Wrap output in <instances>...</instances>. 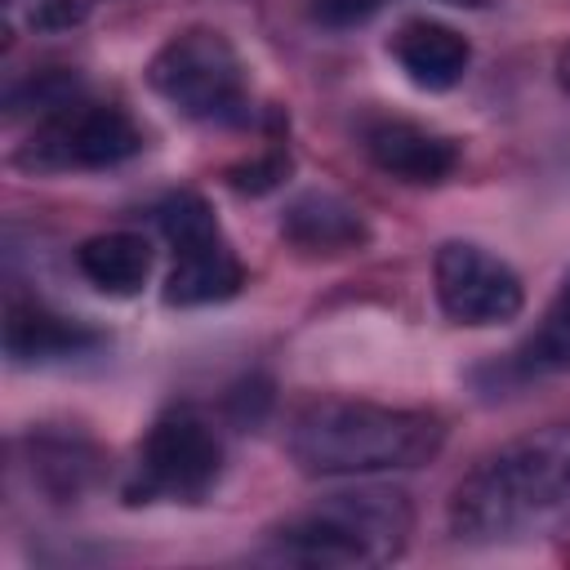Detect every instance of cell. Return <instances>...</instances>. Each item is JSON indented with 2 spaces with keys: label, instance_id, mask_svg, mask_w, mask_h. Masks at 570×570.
Returning <instances> with one entry per match:
<instances>
[{
  "label": "cell",
  "instance_id": "1",
  "mask_svg": "<svg viewBox=\"0 0 570 570\" xmlns=\"http://www.w3.org/2000/svg\"><path fill=\"white\" fill-rule=\"evenodd\" d=\"M450 534L463 543H525L570 521V423L490 450L450 494Z\"/></svg>",
  "mask_w": 570,
  "mask_h": 570
},
{
  "label": "cell",
  "instance_id": "2",
  "mask_svg": "<svg viewBox=\"0 0 570 570\" xmlns=\"http://www.w3.org/2000/svg\"><path fill=\"white\" fill-rule=\"evenodd\" d=\"M289 459L307 476H379L436 459L445 423L428 410L374 401H312L289 419Z\"/></svg>",
  "mask_w": 570,
  "mask_h": 570
},
{
  "label": "cell",
  "instance_id": "3",
  "mask_svg": "<svg viewBox=\"0 0 570 570\" xmlns=\"http://www.w3.org/2000/svg\"><path fill=\"white\" fill-rule=\"evenodd\" d=\"M414 530V512L401 490H343L325 494L321 503L294 512L272 530V548L298 566L325 570H361L387 566L405 552Z\"/></svg>",
  "mask_w": 570,
  "mask_h": 570
},
{
  "label": "cell",
  "instance_id": "4",
  "mask_svg": "<svg viewBox=\"0 0 570 570\" xmlns=\"http://www.w3.org/2000/svg\"><path fill=\"white\" fill-rule=\"evenodd\" d=\"M147 85L187 120L232 125L249 111L245 62L214 27H187L169 36L147 62Z\"/></svg>",
  "mask_w": 570,
  "mask_h": 570
},
{
  "label": "cell",
  "instance_id": "5",
  "mask_svg": "<svg viewBox=\"0 0 570 570\" xmlns=\"http://www.w3.org/2000/svg\"><path fill=\"white\" fill-rule=\"evenodd\" d=\"M223 472V441L205 414L178 405L165 410L138 445L134 476L125 485L129 503H200Z\"/></svg>",
  "mask_w": 570,
  "mask_h": 570
},
{
  "label": "cell",
  "instance_id": "6",
  "mask_svg": "<svg viewBox=\"0 0 570 570\" xmlns=\"http://www.w3.org/2000/svg\"><path fill=\"white\" fill-rule=\"evenodd\" d=\"M156 227L174 245V267L165 276L169 307H205L223 303L245 285V267L214 223L209 205L196 191H174L156 205Z\"/></svg>",
  "mask_w": 570,
  "mask_h": 570
},
{
  "label": "cell",
  "instance_id": "7",
  "mask_svg": "<svg viewBox=\"0 0 570 570\" xmlns=\"http://www.w3.org/2000/svg\"><path fill=\"white\" fill-rule=\"evenodd\" d=\"M138 147H142V134H138V125L129 120L125 107L94 102V98L80 94L67 107L36 120L31 138L18 147V165L40 169V174L111 169V165L129 160Z\"/></svg>",
  "mask_w": 570,
  "mask_h": 570
},
{
  "label": "cell",
  "instance_id": "8",
  "mask_svg": "<svg viewBox=\"0 0 570 570\" xmlns=\"http://www.w3.org/2000/svg\"><path fill=\"white\" fill-rule=\"evenodd\" d=\"M436 303L459 325H503L521 312V276L476 240H445L432 258Z\"/></svg>",
  "mask_w": 570,
  "mask_h": 570
},
{
  "label": "cell",
  "instance_id": "9",
  "mask_svg": "<svg viewBox=\"0 0 570 570\" xmlns=\"http://www.w3.org/2000/svg\"><path fill=\"white\" fill-rule=\"evenodd\" d=\"M361 147L383 174L414 183V187H432V183L450 178L459 165V147L450 138H441L414 120H392V116L370 120L361 129Z\"/></svg>",
  "mask_w": 570,
  "mask_h": 570
},
{
  "label": "cell",
  "instance_id": "10",
  "mask_svg": "<svg viewBox=\"0 0 570 570\" xmlns=\"http://www.w3.org/2000/svg\"><path fill=\"white\" fill-rule=\"evenodd\" d=\"M396 67L419 85V89H454L472 62V45L445 27V22H432V18H410L392 31L387 40Z\"/></svg>",
  "mask_w": 570,
  "mask_h": 570
},
{
  "label": "cell",
  "instance_id": "11",
  "mask_svg": "<svg viewBox=\"0 0 570 570\" xmlns=\"http://www.w3.org/2000/svg\"><path fill=\"white\" fill-rule=\"evenodd\" d=\"M98 343L94 330H85L71 316L49 312L45 303H27V298H9L4 312V352L18 365H40V361H62V356H80Z\"/></svg>",
  "mask_w": 570,
  "mask_h": 570
},
{
  "label": "cell",
  "instance_id": "12",
  "mask_svg": "<svg viewBox=\"0 0 570 570\" xmlns=\"http://www.w3.org/2000/svg\"><path fill=\"white\" fill-rule=\"evenodd\" d=\"M281 236H285L289 245L307 249V254H347V249L365 245L370 232H365L361 214H356L347 200H338V196H330V191H303V196L285 209Z\"/></svg>",
  "mask_w": 570,
  "mask_h": 570
},
{
  "label": "cell",
  "instance_id": "13",
  "mask_svg": "<svg viewBox=\"0 0 570 570\" xmlns=\"http://www.w3.org/2000/svg\"><path fill=\"white\" fill-rule=\"evenodd\" d=\"M76 267H80V276L94 289L116 294V298H129V294H138L147 285L151 245L138 232H102V236H89L76 249Z\"/></svg>",
  "mask_w": 570,
  "mask_h": 570
},
{
  "label": "cell",
  "instance_id": "14",
  "mask_svg": "<svg viewBox=\"0 0 570 570\" xmlns=\"http://www.w3.org/2000/svg\"><path fill=\"white\" fill-rule=\"evenodd\" d=\"M517 374L530 379V374H570V272L566 281L557 285L543 321L534 325V334L517 347Z\"/></svg>",
  "mask_w": 570,
  "mask_h": 570
},
{
  "label": "cell",
  "instance_id": "15",
  "mask_svg": "<svg viewBox=\"0 0 570 570\" xmlns=\"http://www.w3.org/2000/svg\"><path fill=\"white\" fill-rule=\"evenodd\" d=\"M285 169H289V160H285L281 151H267V156H254V160H245V165H232V169H227V183H232L236 191L263 196V191H272V187L285 178Z\"/></svg>",
  "mask_w": 570,
  "mask_h": 570
},
{
  "label": "cell",
  "instance_id": "16",
  "mask_svg": "<svg viewBox=\"0 0 570 570\" xmlns=\"http://www.w3.org/2000/svg\"><path fill=\"white\" fill-rule=\"evenodd\" d=\"M22 18L36 31H67L85 18V0H27Z\"/></svg>",
  "mask_w": 570,
  "mask_h": 570
},
{
  "label": "cell",
  "instance_id": "17",
  "mask_svg": "<svg viewBox=\"0 0 570 570\" xmlns=\"http://www.w3.org/2000/svg\"><path fill=\"white\" fill-rule=\"evenodd\" d=\"M383 0H312V18L321 27H356L365 22Z\"/></svg>",
  "mask_w": 570,
  "mask_h": 570
},
{
  "label": "cell",
  "instance_id": "18",
  "mask_svg": "<svg viewBox=\"0 0 570 570\" xmlns=\"http://www.w3.org/2000/svg\"><path fill=\"white\" fill-rule=\"evenodd\" d=\"M557 85H561V89L570 94V45H566V49L557 53Z\"/></svg>",
  "mask_w": 570,
  "mask_h": 570
},
{
  "label": "cell",
  "instance_id": "19",
  "mask_svg": "<svg viewBox=\"0 0 570 570\" xmlns=\"http://www.w3.org/2000/svg\"><path fill=\"white\" fill-rule=\"evenodd\" d=\"M445 4H459V9H481V4H490V0H445Z\"/></svg>",
  "mask_w": 570,
  "mask_h": 570
}]
</instances>
